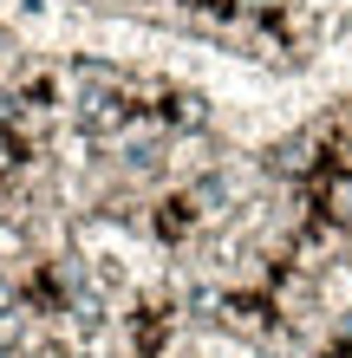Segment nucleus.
Instances as JSON below:
<instances>
[{"mask_svg":"<svg viewBox=\"0 0 352 358\" xmlns=\"http://www.w3.org/2000/svg\"><path fill=\"white\" fill-rule=\"evenodd\" d=\"M13 255H20V235H13V228H0V267H7Z\"/></svg>","mask_w":352,"mask_h":358,"instance_id":"1","label":"nucleus"}]
</instances>
